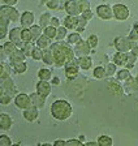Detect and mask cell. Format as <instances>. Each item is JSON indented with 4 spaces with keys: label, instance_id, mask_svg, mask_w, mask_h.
<instances>
[{
    "label": "cell",
    "instance_id": "obj_1",
    "mask_svg": "<svg viewBox=\"0 0 138 146\" xmlns=\"http://www.w3.org/2000/svg\"><path fill=\"white\" fill-rule=\"evenodd\" d=\"M51 51L53 54V59H55V67L56 68H63L67 65L68 61L73 60L76 58L73 48L68 42H56L51 44Z\"/></svg>",
    "mask_w": 138,
    "mask_h": 146
},
{
    "label": "cell",
    "instance_id": "obj_2",
    "mask_svg": "<svg viewBox=\"0 0 138 146\" xmlns=\"http://www.w3.org/2000/svg\"><path fill=\"white\" fill-rule=\"evenodd\" d=\"M72 112H73V108H72L71 103L64 99H57L51 104V115L56 120L64 121V120L71 117Z\"/></svg>",
    "mask_w": 138,
    "mask_h": 146
},
{
    "label": "cell",
    "instance_id": "obj_3",
    "mask_svg": "<svg viewBox=\"0 0 138 146\" xmlns=\"http://www.w3.org/2000/svg\"><path fill=\"white\" fill-rule=\"evenodd\" d=\"M117 52H130L133 48V40L129 36H117L114 42Z\"/></svg>",
    "mask_w": 138,
    "mask_h": 146
},
{
    "label": "cell",
    "instance_id": "obj_4",
    "mask_svg": "<svg viewBox=\"0 0 138 146\" xmlns=\"http://www.w3.org/2000/svg\"><path fill=\"white\" fill-rule=\"evenodd\" d=\"M65 77L68 80H74L78 77V73H80V65H78V60L77 58H74L73 60L68 61L67 65H65Z\"/></svg>",
    "mask_w": 138,
    "mask_h": 146
},
{
    "label": "cell",
    "instance_id": "obj_5",
    "mask_svg": "<svg viewBox=\"0 0 138 146\" xmlns=\"http://www.w3.org/2000/svg\"><path fill=\"white\" fill-rule=\"evenodd\" d=\"M0 16L7 17L11 22L20 21V18H21V15H20L18 11L15 7H8V5H1V8H0Z\"/></svg>",
    "mask_w": 138,
    "mask_h": 146
},
{
    "label": "cell",
    "instance_id": "obj_6",
    "mask_svg": "<svg viewBox=\"0 0 138 146\" xmlns=\"http://www.w3.org/2000/svg\"><path fill=\"white\" fill-rule=\"evenodd\" d=\"M91 47H90L89 42L87 40H81L78 42L76 46H74V55H76V58H85V56H90V52H91Z\"/></svg>",
    "mask_w": 138,
    "mask_h": 146
},
{
    "label": "cell",
    "instance_id": "obj_7",
    "mask_svg": "<svg viewBox=\"0 0 138 146\" xmlns=\"http://www.w3.org/2000/svg\"><path fill=\"white\" fill-rule=\"evenodd\" d=\"M22 30L24 27L22 26H17V27H13L12 30H9V40L11 42L15 43L18 48H22L25 46V42L22 40Z\"/></svg>",
    "mask_w": 138,
    "mask_h": 146
},
{
    "label": "cell",
    "instance_id": "obj_8",
    "mask_svg": "<svg viewBox=\"0 0 138 146\" xmlns=\"http://www.w3.org/2000/svg\"><path fill=\"white\" fill-rule=\"evenodd\" d=\"M112 9H114V16L117 21H125L130 16L129 8L126 5H124V4H115L112 7Z\"/></svg>",
    "mask_w": 138,
    "mask_h": 146
},
{
    "label": "cell",
    "instance_id": "obj_9",
    "mask_svg": "<svg viewBox=\"0 0 138 146\" xmlns=\"http://www.w3.org/2000/svg\"><path fill=\"white\" fill-rule=\"evenodd\" d=\"M1 93H8L13 98H16L18 95V89H17L15 81L11 77L5 80H1Z\"/></svg>",
    "mask_w": 138,
    "mask_h": 146
},
{
    "label": "cell",
    "instance_id": "obj_10",
    "mask_svg": "<svg viewBox=\"0 0 138 146\" xmlns=\"http://www.w3.org/2000/svg\"><path fill=\"white\" fill-rule=\"evenodd\" d=\"M64 8H65V12L68 13V16L78 17L82 13L81 7H80V0H67Z\"/></svg>",
    "mask_w": 138,
    "mask_h": 146
},
{
    "label": "cell",
    "instance_id": "obj_11",
    "mask_svg": "<svg viewBox=\"0 0 138 146\" xmlns=\"http://www.w3.org/2000/svg\"><path fill=\"white\" fill-rule=\"evenodd\" d=\"M96 15H98L99 18L106 20V21H108V20H111L112 17H115L112 7L107 5V4H100V5L96 7Z\"/></svg>",
    "mask_w": 138,
    "mask_h": 146
},
{
    "label": "cell",
    "instance_id": "obj_12",
    "mask_svg": "<svg viewBox=\"0 0 138 146\" xmlns=\"http://www.w3.org/2000/svg\"><path fill=\"white\" fill-rule=\"evenodd\" d=\"M15 104L18 107L20 110H26L30 106H33V104H31L30 95H28V94H18L15 98Z\"/></svg>",
    "mask_w": 138,
    "mask_h": 146
},
{
    "label": "cell",
    "instance_id": "obj_13",
    "mask_svg": "<svg viewBox=\"0 0 138 146\" xmlns=\"http://www.w3.org/2000/svg\"><path fill=\"white\" fill-rule=\"evenodd\" d=\"M39 116V108L35 106H30L29 108L24 110V119L28 121H35Z\"/></svg>",
    "mask_w": 138,
    "mask_h": 146
},
{
    "label": "cell",
    "instance_id": "obj_14",
    "mask_svg": "<svg viewBox=\"0 0 138 146\" xmlns=\"http://www.w3.org/2000/svg\"><path fill=\"white\" fill-rule=\"evenodd\" d=\"M20 22H21V26L24 29H30L34 25V15L29 11L24 12L21 15V18H20Z\"/></svg>",
    "mask_w": 138,
    "mask_h": 146
},
{
    "label": "cell",
    "instance_id": "obj_15",
    "mask_svg": "<svg viewBox=\"0 0 138 146\" xmlns=\"http://www.w3.org/2000/svg\"><path fill=\"white\" fill-rule=\"evenodd\" d=\"M51 90H52V88H51V84H50L48 81H38L37 84V93H39L40 95H43V97H48L50 94H51Z\"/></svg>",
    "mask_w": 138,
    "mask_h": 146
},
{
    "label": "cell",
    "instance_id": "obj_16",
    "mask_svg": "<svg viewBox=\"0 0 138 146\" xmlns=\"http://www.w3.org/2000/svg\"><path fill=\"white\" fill-rule=\"evenodd\" d=\"M12 125H13V121L8 113L3 112L0 115V129H1V131L3 132L9 131L11 128H12Z\"/></svg>",
    "mask_w": 138,
    "mask_h": 146
},
{
    "label": "cell",
    "instance_id": "obj_17",
    "mask_svg": "<svg viewBox=\"0 0 138 146\" xmlns=\"http://www.w3.org/2000/svg\"><path fill=\"white\" fill-rule=\"evenodd\" d=\"M9 20L4 16H0V39L4 40L7 35H9L8 33V25H9Z\"/></svg>",
    "mask_w": 138,
    "mask_h": 146
},
{
    "label": "cell",
    "instance_id": "obj_18",
    "mask_svg": "<svg viewBox=\"0 0 138 146\" xmlns=\"http://www.w3.org/2000/svg\"><path fill=\"white\" fill-rule=\"evenodd\" d=\"M30 99H31V104L38 108H42L46 104V97L40 95L39 93H34V94H30Z\"/></svg>",
    "mask_w": 138,
    "mask_h": 146
},
{
    "label": "cell",
    "instance_id": "obj_19",
    "mask_svg": "<svg viewBox=\"0 0 138 146\" xmlns=\"http://www.w3.org/2000/svg\"><path fill=\"white\" fill-rule=\"evenodd\" d=\"M25 59H26V55L24 54V51H22L21 48H17V50H16V51L9 56V61H11V64L22 63V61H25Z\"/></svg>",
    "mask_w": 138,
    "mask_h": 146
},
{
    "label": "cell",
    "instance_id": "obj_20",
    "mask_svg": "<svg viewBox=\"0 0 138 146\" xmlns=\"http://www.w3.org/2000/svg\"><path fill=\"white\" fill-rule=\"evenodd\" d=\"M64 26L69 30H76L78 27V17L74 16H67L64 20Z\"/></svg>",
    "mask_w": 138,
    "mask_h": 146
},
{
    "label": "cell",
    "instance_id": "obj_21",
    "mask_svg": "<svg viewBox=\"0 0 138 146\" xmlns=\"http://www.w3.org/2000/svg\"><path fill=\"white\" fill-rule=\"evenodd\" d=\"M11 73H12V69H11V65L5 61H1L0 63V78L5 80L11 77Z\"/></svg>",
    "mask_w": 138,
    "mask_h": 146
},
{
    "label": "cell",
    "instance_id": "obj_22",
    "mask_svg": "<svg viewBox=\"0 0 138 146\" xmlns=\"http://www.w3.org/2000/svg\"><path fill=\"white\" fill-rule=\"evenodd\" d=\"M114 63L116 65H126V63H128V52H116L114 55Z\"/></svg>",
    "mask_w": 138,
    "mask_h": 146
},
{
    "label": "cell",
    "instance_id": "obj_23",
    "mask_svg": "<svg viewBox=\"0 0 138 146\" xmlns=\"http://www.w3.org/2000/svg\"><path fill=\"white\" fill-rule=\"evenodd\" d=\"M35 43H37V47H39L40 50H46V48H50V47H51V39H50L48 36L44 35V34L40 35Z\"/></svg>",
    "mask_w": 138,
    "mask_h": 146
},
{
    "label": "cell",
    "instance_id": "obj_24",
    "mask_svg": "<svg viewBox=\"0 0 138 146\" xmlns=\"http://www.w3.org/2000/svg\"><path fill=\"white\" fill-rule=\"evenodd\" d=\"M43 63L47 65H55V59H53V54L51 51V48L43 50Z\"/></svg>",
    "mask_w": 138,
    "mask_h": 146
},
{
    "label": "cell",
    "instance_id": "obj_25",
    "mask_svg": "<svg viewBox=\"0 0 138 146\" xmlns=\"http://www.w3.org/2000/svg\"><path fill=\"white\" fill-rule=\"evenodd\" d=\"M78 65L81 69L83 70H89L92 65V59L90 56H85V58H80L78 59Z\"/></svg>",
    "mask_w": 138,
    "mask_h": 146
},
{
    "label": "cell",
    "instance_id": "obj_26",
    "mask_svg": "<svg viewBox=\"0 0 138 146\" xmlns=\"http://www.w3.org/2000/svg\"><path fill=\"white\" fill-rule=\"evenodd\" d=\"M108 91L112 93L114 95H123L124 94L123 86H120L119 84H115V82H108Z\"/></svg>",
    "mask_w": 138,
    "mask_h": 146
},
{
    "label": "cell",
    "instance_id": "obj_27",
    "mask_svg": "<svg viewBox=\"0 0 138 146\" xmlns=\"http://www.w3.org/2000/svg\"><path fill=\"white\" fill-rule=\"evenodd\" d=\"M51 20H52V17H51V15H50L48 12L43 13V15L40 16V18H39V26L44 30L46 27L51 26Z\"/></svg>",
    "mask_w": 138,
    "mask_h": 146
},
{
    "label": "cell",
    "instance_id": "obj_28",
    "mask_svg": "<svg viewBox=\"0 0 138 146\" xmlns=\"http://www.w3.org/2000/svg\"><path fill=\"white\" fill-rule=\"evenodd\" d=\"M30 33H31V36H33V42H37L38 38L40 35H43V30L39 25H33L30 27Z\"/></svg>",
    "mask_w": 138,
    "mask_h": 146
},
{
    "label": "cell",
    "instance_id": "obj_29",
    "mask_svg": "<svg viewBox=\"0 0 138 146\" xmlns=\"http://www.w3.org/2000/svg\"><path fill=\"white\" fill-rule=\"evenodd\" d=\"M38 78H39L40 81H50V80L52 78V73H51L50 69L42 68V69H39V72H38Z\"/></svg>",
    "mask_w": 138,
    "mask_h": 146
},
{
    "label": "cell",
    "instance_id": "obj_30",
    "mask_svg": "<svg viewBox=\"0 0 138 146\" xmlns=\"http://www.w3.org/2000/svg\"><path fill=\"white\" fill-rule=\"evenodd\" d=\"M125 82H126V84H125L126 90H129V91H137L138 90V80L137 78L130 77V78L126 80Z\"/></svg>",
    "mask_w": 138,
    "mask_h": 146
},
{
    "label": "cell",
    "instance_id": "obj_31",
    "mask_svg": "<svg viewBox=\"0 0 138 146\" xmlns=\"http://www.w3.org/2000/svg\"><path fill=\"white\" fill-rule=\"evenodd\" d=\"M82 40V38H81V34L80 33H71L69 35L67 36V42L69 43V44H74L76 46L78 42H81Z\"/></svg>",
    "mask_w": 138,
    "mask_h": 146
},
{
    "label": "cell",
    "instance_id": "obj_32",
    "mask_svg": "<svg viewBox=\"0 0 138 146\" xmlns=\"http://www.w3.org/2000/svg\"><path fill=\"white\" fill-rule=\"evenodd\" d=\"M3 47H4V51H5V54H7V56H8V58H9L11 55H12L13 52L16 51V50L18 48V47H17V46H16L13 42H11V40H9V42H5V43H4Z\"/></svg>",
    "mask_w": 138,
    "mask_h": 146
},
{
    "label": "cell",
    "instance_id": "obj_33",
    "mask_svg": "<svg viewBox=\"0 0 138 146\" xmlns=\"http://www.w3.org/2000/svg\"><path fill=\"white\" fill-rule=\"evenodd\" d=\"M12 67H13V69H15V72L20 73V74H22V73H25L26 70H28V64H26V61L12 64Z\"/></svg>",
    "mask_w": 138,
    "mask_h": 146
},
{
    "label": "cell",
    "instance_id": "obj_34",
    "mask_svg": "<svg viewBox=\"0 0 138 146\" xmlns=\"http://www.w3.org/2000/svg\"><path fill=\"white\" fill-rule=\"evenodd\" d=\"M98 143H99V146H112L114 145V140L110 136H99Z\"/></svg>",
    "mask_w": 138,
    "mask_h": 146
},
{
    "label": "cell",
    "instance_id": "obj_35",
    "mask_svg": "<svg viewBox=\"0 0 138 146\" xmlns=\"http://www.w3.org/2000/svg\"><path fill=\"white\" fill-rule=\"evenodd\" d=\"M37 46L34 44V42H28V43H25V46L22 47V51H24V54L26 55V58L28 56H30L31 58V55H33V51H34V48H35Z\"/></svg>",
    "mask_w": 138,
    "mask_h": 146
},
{
    "label": "cell",
    "instance_id": "obj_36",
    "mask_svg": "<svg viewBox=\"0 0 138 146\" xmlns=\"http://www.w3.org/2000/svg\"><path fill=\"white\" fill-rule=\"evenodd\" d=\"M116 77H117L119 81H126V80H129L130 77H132V74H130V70L125 68V69L119 70V73L116 74Z\"/></svg>",
    "mask_w": 138,
    "mask_h": 146
},
{
    "label": "cell",
    "instance_id": "obj_37",
    "mask_svg": "<svg viewBox=\"0 0 138 146\" xmlns=\"http://www.w3.org/2000/svg\"><path fill=\"white\" fill-rule=\"evenodd\" d=\"M137 58H138V56H135V55L133 54L132 51L128 52V63H126V65H125L126 69L130 70L133 67H134V65H135V61H137Z\"/></svg>",
    "mask_w": 138,
    "mask_h": 146
},
{
    "label": "cell",
    "instance_id": "obj_38",
    "mask_svg": "<svg viewBox=\"0 0 138 146\" xmlns=\"http://www.w3.org/2000/svg\"><path fill=\"white\" fill-rule=\"evenodd\" d=\"M43 34L46 36H48L50 39H53V38H56V34H57V29L53 26H48L46 27L44 30H43Z\"/></svg>",
    "mask_w": 138,
    "mask_h": 146
},
{
    "label": "cell",
    "instance_id": "obj_39",
    "mask_svg": "<svg viewBox=\"0 0 138 146\" xmlns=\"http://www.w3.org/2000/svg\"><path fill=\"white\" fill-rule=\"evenodd\" d=\"M106 73H107L108 77L114 76L115 73H117V65L115 63H107V65H106Z\"/></svg>",
    "mask_w": 138,
    "mask_h": 146
},
{
    "label": "cell",
    "instance_id": "obj_40",
    "mask_svg": "<svg viewBox=\"0 0 138 146\" xmlns=\"http://www.w3.org/2000/svg\"><path fill=\"white\" fill-rule=\"evenodd\" d=\"M106 76H107V73H106L104 67H96L95 69H94V77H95V78L102 80V78H104Z\"/></svg>",
    "mask_w": 138,
    "mask_h": 146
},
{
    "label": "cell",
    "instance_id": "obj_41",
    "mask_svg": "<svg viewBox=\"0 0 138 146\" xmlns=\"http://www.w3.org/2000/svg\"><path fill=\"white\" fill-rule=\"evenodd\" d=\"M12 99H13V97L9 95L8 93H1V95H0V103L3 104V106H8L12 102Z\"/></svg>",
    "mask_w": 138,
    "mask_h": 146
},
{
    "label": "cell",
    "instance_id": "obj_42",
    "mask_svg": "<svg viewBox=\"0 0 138 146\" xmlns=\"http://www.w3.org/2000/svg\"><path fill=\"white\" fill-rule=\"evenodd\" d=\"M65 36H67V27H65V26H60V27H57L56 40H57V42H61V40L64 39Z\"/></svg>",
    "mask_w": 138,
    "mask_h": 146
},
{
    "label": "cell",
    "instance_id": "obj_43",
    "mask_svg": "<svg viewBox=\"0 0 138 146\" xmlns=\"http://www.w3.org/2000/svg\"><path fill=\"white\" fill-rule=\"evenodd\" d=\"M87 20H86V18H83L82 16H78V27H77L76 30H77V33H82L83 31V29H85V26L86 25H87Z\"/></svg>",
    "mask_w": 138,
    "mask_h": 146
},
{
    "label": "cell",
    "instance_id": "obj_44",
    "mask_svg": "<svg viewBox=\"0 0 138 146\" xmlns=\"http://www.w3.org/2000/svg\"><path fill=\"white\" fill-rule=\"evenodd\" d=\"M87 42H89V44H90V47H91V48H96V47H98V43H99L98 35L91 34V35L87 38Z\"/></svg>",
    "mask_w": 138,
    "mask_h": 146
},
{
    "label": "cell",
    "instance_id": "obj_45",
    "mask_svg": "<svg viewBox=\"0 0 138 146\" xmlns=\"http://www.w3.org/2000/svg\"><path fill=\"white\" fill-rule=\"evenodd\" d=\"M31 58H33L34 60H37V61L42 60L43 59V50H40L39 47H35L34 51H33V55H31Z\"/></svg>",
    "mask_w": 138,
    "mask_h": 146
},
{
    "label": "cell",
    "instance_id": "obj_46",
    "mask_svg": "<svg viewBox=\"0 0 138 146\" xmlns=\"http://www.w3.org/2000/svg\"><path fill=\"white\" fill-rule=\"evenodd\" d=\"M22 40H24L25 43L33 42V36H31L30 29H24V30H22Z\"/></svg>",
    "mask_w": 138,
    "mask_h": 146
},
{
    "label": "cell",
    "instance_id": "obj_47",
    "mask_svg": "<svg viewBox=\"0 0 138 146\" xmlns=\"http://www.w3.org/2000/svg\"><path fill=\"white\" fill-rule=\"evenodd\" d=\"M12 141L8 136L3 134V136H0V146H12Z\"/></svg>",
    "mask_w": 138,
    "mask_h": 146
},
{
    "label": "cell",
    "instance_id": "obj_48",
    "mask_svg": "<svg viewBox=\"0 0 138 146\" xmlns=\"http://www.w3.org/2000/svg\"><path fill=\"white\" fill-rule=\"evenodd\" d=\"M80 7H81V11H82V13L86 12V11H90V8H91L89 0H80ZM82 13H81V15H82Z\"/></svg>",
    "mask_w": 138,
    "mask_h": 146
},
{
    "label": "cell",
    "instance_id": "obj_49",
    "mask_svg": "<svg viewBox=\"0 0 138 146\" xmlns=\"http://www.w3.org/2000/svg\"><path fill=\"white\" fill-rule=\"evenodd\" d=\"M46 5L48 7V9L56 11V9H59V7H60V0H50Z\"/></svg>",
    "mask_w": 138,
    "mask_h": 146
},
{
    "label": "cell",
    "instance_id": "obj_50",
    "mask_svg": "<svg viewBox=\"0 0 138 146\" xmlns=\"http://www.w3.org/2000/svg\"><path fill=\"white\" fill-rule=\"evenodd\" d=\"M67 146H86V145L81 142L80 140H68Z\"/></svg>",
    "mask_w": 138,
    "mask_h": 146
},
{
    "label": "cell",
    "instance_id": "obj_51",
    "mask_svg": "<svg viewBox=\"0 0 138 146\" xmlns=\"http://www.w3.org/2000/svg\"><path fill=\"white\" fill-rule=\"evenodd\" d=\"M17 3H18V0H3V5L8 7H15Z\"/></svg>",
    "mask_w": 138,
    "mask_h": 146
},
{
    "label": "cell",
    "instance_id": "obj_52",
    "mask_svg": "<svg viewBox=\"0 0 138 146\" xmlns=\"http://www.w3.org/2000/svg\"><path fill=\"white\" fill-rule=\"evenodd\" d=\"M51 26H53V27H60V20H59L57 17H52V20H51Z\"/></svg>",
    "mask_w": 138,
    "mask_h": 146
},
{
    "label": "cell",
    "instance_id": "obj_53",
    "mask_svg": "<svg viewBox=\"0 0 138 146\" xmlns=\"http://www.w3.org/2000/svg\"><path fill=\"white\" fill-rule=\"evenodd\" d=\"M81 16H82L83 18H86L87 21H90V20L92 18V12H91V11H86V12H83Z\"/></svg>",
    "mask_w": 138,
    "mask_h": 146
},
{
    "label": "cell",
    "instance_id": "obj_54",
    "mask_svg": "<svg viewBox=\"0 0 138 146\" xmlns=\"http://www.w3.org/2000/svg\"><path fill=\"white\" fill-rule=\"evenodd\" d=\"M53 146H67V141L64 140H56L53 142Z\"/></svg>",
    "mask_w": 138,
    "mask_h": 146
},
{
    "label": "cell",
    "instance_id": "obj_55",
    "mask_svg": "<svg viewBox=\"0 0 138 146\" xmlns=\"http://www.w3.org/2000/svg\"><path fill=\"white\" fill-rule=\"evenodd\" d=\"M52 84H53V85H60V78H59V77L52 78Z\"/></svg>",
    "mask_w": 138,
    "mask_h": 146
},
{
    "label": "cell",
    "instance_id": "obj_56",
    "mask_svg": "<svg viewBox=\"0 0 138 146\" xmlns=\"http://www.w3.org/2000/svg\"><path fill=\"white\" fill-rule=\"evenodd\" d=\"M86 146H99V143L98 142H94V141H90V142H87V143H85Z\"/></svg>",
    "mask_w": 138,
    "mask_h": 146
},
{
    "label": "cell",
    "instance_id": "obj_57",
    "mask_svg": "<svg viewBox=\"0 0 138 146\" xmlns=\"http://www.w3.org/2000/svg\"><path fill=\"white\" fill-rule=\"evenodd\" d=\"M133 30H134L135 33L138 34V22H137V24H134V26H133Z\"/></svg>",
    "mask_w": 138,
    "mask_h": 146
},
{
    "label": "cell",
    "instance_id": "obj_58",
    "mask_svg": "<svg viewBox=\"0 0 138 146\" xmlns=\"http://www.w3.org/2000/svg\"><path fill=\"white\" fill-rule=\"evenodd\" d=\"M40 146H53V143H43V145H40Z\"/></svg>",
    "mask_w": 138,
    "mask_h": 146
},
{
    "label": "cell",
    "instance_id": "obj_59",
    "mask_svg": "<svg viewBox=\"0 0 138 146\" xmlns=\"http://www.w3.org/2000/svg\"><path fill=\"white\" fill-rule=\"evenodd\" d=\"M48 1H50V0H42V3H43V4H47Z\"/></svg>",
    "mask_w": 138,
    "mask_h": 146
},
{
    "label": "cell",
    "instance_id": "obj_60",
    "mask_svg": "<svg viewBox=\"0 0 138 146\" xmlns=\"http://www.w3.org/2000/svg\"><path fill=\"white\" fill-rule=\"evenodd\" d=\"M12 146H21L20 143H15V145H12Z\"/></svg>",
    "mask_w": 138,
    "mask_h": 146
},
{
    "label": "cell",
    "instance_id": "obj_61",
    "mask_svg": "<svg viewBox=\"0 0 138 146\" xmlns=\"http://www.w3.org/2000/svg\"><path fill=\"white\" fill-rule=\"evenodd\" d=\"M135 78H137V80H138V74H137V77H135Z\"/></svg>",
    "mask_w": 138,
    "mask_h": 146
},
{
    "label": "cell",
    "instance_id": "obj_62",
    "mask_svg": "<svg viewBox=\"0 0 138 146\" xmlns=\"http://www.w3.org/2000/svg\"><path fill=\"white\" fill-rule=\"evenodd\" d=\"M137 43H138V42H137Z\"/></svg>",
    "mask_w": 138,
    "mask_h": 146
}]
</instances>
